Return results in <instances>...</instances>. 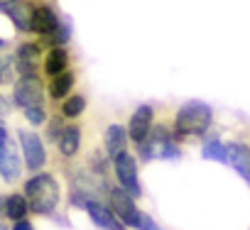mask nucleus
<instances>
[{"instance_id":"f257e3e1","label":"nucleus","mask_w":250,"mask_h":230,"mask_svg":"<svg viewBox=\"0 0 250 230\" xmlns=\"http://www.w3.org/2000/svg\"><path fill=\"white\" fill-rule=\"evenodd\" d=\"M22 193L30 201L32 215L54 218L59 213V206H62V184H59L57 174H52L47 169L30 174L22 181Z\"/></svg>"},{"instance_id":"f03ea898","label":"nucleus","mask_w":250,"mask_h":230,"mask_svg":"<svg viewBox=\"0 0 250 230\" xmlns=\"http://www.w3.org/2000/svg\"><path fill=\"white\" fill-rule=\"evenodd\" d=\"M211 125H213V110L204 100H187L184 105H179V110L172 118L174 137L179 140V145H184L191 137H206Z\"/></svg>"},{"instance_id":"7ed1b4c3","label":"nucleus","mask_w":250,"mask_h":230,"mask_svg":"<svg viewBox=\"0 0 250 230\" xmlns=\"http://www.w3.org/2000/svg\"><path fill=\"white\" fill-rule=\"evenodd\" d=\"M135 154L143 162H152V159H179L182 157V145L174 137L172 120H167V118L155 120L147 140L140 147H135Z\"/></svg>"},{"instance_id":"20e7f679","label":"nucleus","mask_w":250,"mask_h":230,"mask_svg":"<svg viewBox=\"0 0 250 230\" xmlns=\"http://www.w3.org/2000/svg\"><path fill=\"white\" fill-rule=\"evenodd\" d=\"M25 176V162L20 154V145L15 142L10 128L0 120V179L15 186Z\"/></svg>"},{"instance_id":"39448f33","label":"nucleus","mask_w":250,"mask_h":230,"mask_svg":"<svg viewBox=\"0 0 250 230\" xmlns=\"http://www.w3.org/2000/svg\"><path fill=\"white\" fill-rule=\"evenodd\" d=\"M44 44L40 37H25L13 47V64L18 76H37L42 74V57H44Z\"/></svg>"},{"instance_id":"423d86ee","label":"nucleus","mask_w":250,"mask_h":230,"mask_svg":"<svg viewBox=\"0 0 250 230\" xmlns=\"http://www.w3.org/2000/svg\"><path fill=\"white\" fill-rule=\"evenodd\" d=\"M15 137H18V145H20V154H22V162H25V172H27V174L42 172V169L49 164V154H47L44 140H42L35 130H30V128H18V130H15Z\"/></svg>"},{"instance_id":"0eeeda50","label":"nucleus","mask_w":250,"mask_h":230,"mask_svg":"<svg viewBox=\"0 0 250 230\" xmlns=\"http://www.w3.org/2000/svg\"><path fill=\"white\" fill-rule=\"evenodd\" d=\"M105 203L113 208V213L133 230H140V220H143V211L138 208V198H133L125 189H120L118 184H108L105 193H103Z\"/></svg>"},{"instance_id":"6e6552de","label":"nucleus","mask_w":250,"mask_h":230,"mask_svg":"<svg viewBox=\"0 0 250 230\" xmlns=\"http://www.w3.org/2000/svg\"><path fill=\"white\" fill-rule=\"evenodd\" d=\"M138 154H133L130 150L123 152L113 159V174H115V184L120 189H125L133 198H143V184H140V172H138Z\"/></svg>"},{"instance_id":"1a4fd4ad","label":"nucleus","mask_w":250,"mask_h":230,"mask_svg":"<svg viewBox=\"0 0 250 230\" xmlns=\"http://www.w3.org/2000/svg\"><path fill=\"white\" fill-rule=\"evenodd\" d=\"M13 105L18 110L32 105V103H42L47 100V81L42 74L37 76H18L13 81V91H10Z\"/></svg>"},{"instance_id":"9d476101","label":"nucleus","mask_w":250,"mask_h":230,"mask_svg":"<svg viewBox=\"0 0 250 230\" xmlns=\"http://www.w3.org/2000/svg\"><path fill=\"white\" fill-rule=\"evenodd\" d=\"M54 147H57V152L64 162H76L83 152V125L79 120H66V125L59 133Z\"/></svg>"},{"instance_id":"9b49d317","label":"nucleus","mask_w":250,"mask_h":230,"mask_svg":"<svg viewBox=\"0 0 250 230\" xmlns=\"http://www.w3.org/2000/svg\"><path fill=\"white\" fill-rule=\"evenodd\" d=\"M155 120H157V108L150 105V103H143V105H138V108L133 110V115L128 118V137H130V142H133V150L140 147V145L147 140V135H150Z\"/></svg>"},{"instance_id":"f8f14e48","label":"nucleus","mask_w":250,"mask_h":230,"mask_svg":"<svg viewBox=\"0 0 250 230\" xmlns=\"http://www.w3.org/2000/svg\"><path fill=\"white\" fill-rule=\"evenodd\" d=\"M64 20L49 0H32V37H49Z\"/></svg>"},{"instance_id":"ddd939ff","label":"nucleus","mask_w":250,"mask_h":230,"mask_svg":"<svg viewBox=\"0 0 250 230\" xmlns=\"http://www.w3.org/2000/svg\"><path fill=\"white\" fill-rule=\"evenodd\" d=\"M83 211L88 213V218L93 220V225H96L98 230H130L128 225H125V223L113 213V208L105 203V198H91V201L83 206Z\"/></svg>"},{"instance_id":"4468645a","label":"nucleus","mask_w":250,"mask_h":230,"mask_svg":"<svg viewBox=\"0 0 250 230\" xmlns=\"http://www.w3.org/2000/svg\"><path fill=\"white\" fill-rule=\"evenodd\" d=\"M3 13L13 22L18 35L32 37V0H13L10 5L3 8Z\"/></svg>"},{"instance_id":"2eb2a0df","label":"nucleus","mask_w":250,"mask_h":230,"mask_svg":"<svg viewBox=\"0 0 250 230\" xmlns=\"http://www.w3.org/2000/svg\"><path fill=\"white\" fill-rule=\"evenodd\" d=\"M71 69V52L66 44H57V47H47L44 57H42V76L44 81Z\"/></svg>"},{"instance_id":"dca6fc26","label":"nucleus","mask_w":250,"mask_h":230,"mask_svg":"<svg viewBox=\"0 0 250 230\" xmlns=\"http://www.w3.org/2000/svg\"><path fill=\"white\" fill-rule=\"evenodd\" d=\"M103 152L110 157V162L123 154V152H128L130 147V137H128V128H123L120 123H110L105 130H103V142H101Z\"/></svg>"},{"instance_id":"f3484780","label":"nucleus","mask_w":250,"mask_h":230,"mask_svg":"<svg viewBox=\"0 0 250 230\" xmlns=\"http://www.w3.org/2000/svg\"><path fill=\"white\" fill-rule=\"evenodd\" d=\"M76 81H79V74L74 69H66V71L47 78V100H52L54 105L62 103L66 96H71L76 91Z\"/></svg>"},{"instance_id":"a211bd4d","label":"nucleus","mask_w":250,"mask_h":230,"mask_svg":"<svg viewBox=\"0 0 250 230\" xmlns=\"http://www.w3.org/2000/svg\"><path fill=\"white\" fill-rule=\"evenodd\" d=\"M226 150H228V164L250 184V147L245 142H226Z\"/></svg>"},{"instance_id":"6ab92c4d","label":"nucleus","mask_w":250,"mask_h":230,"mask_svg":"<svg viewBox=\"0 0 250 230\" xmlns=\"http://www.w3.org/2000/svg\"><path fill=\"white\" fill-rule=\"evenodd\" d=\"M32 211H30V201L22 191H10L5 196V208H3V218L8 223H18V220H25L30 218Z\"/></svg>"},{"instance_id":"aec40b11","label":"nucleus","mask_w":250,"mask_h":230,"mask_svg":"<svg viewBox=\"0 0 250 230\" xmlns=\"http://www.w3.org/2000/svg\"><path fill=\"white\" fill-rule=\"evenodd\" d=\"M86 105H88V100H86V93H81V91H74L71 96H66L62 103H57L54 105V110L62 115L64 120H79L81 115L86 113Z\"/></svg>"},{"instance_id":"412c9836","label":"nucleus","mask_w":250,"mask_h":230,"mask_svg":"<svg viewBox=\"0 0 250 230\" xmlns=\"http://www.w3.org/2000/svg\"><path fill=\"white\" fill-rule=\"evenodd\" d=\"M20 113H22V118L27 120V125H32V128H44V123L49 120V115H52L47 100H42V103H32V105L22 108Z\"/></svg>"},{"instance_id":"4be33fe9","label":"nucleus","mask_w":250,"mask_h":230,"mask_svg":"<svg viewBox=\"0 0 250 230\" xmlns=\"http://www.w3.org/2000/svg\"><path fill=\"white\" fill-rule=\"evenodd\" d=\"M201 157L204 159H216L221 164H228V150L226 142H221L218 137H206L201 145Z\"/></svg>"},{"instance_id":"5701e85b","label":"nucleus","mask_w":250,"mask_h":230,"mask_svg":"<svg viewBox=\"0 0 250 230\" xmlns=\"http://www.w3.org/2000/svg\"><path fill=\"white\" fill-rule=\"evenodd\" d=\"M64 125H66V120L62 118V115H59L57 110H52L49 120L44 123V140H47L49 145H54V142H57V137H59V133L64 130Z\"/></svg>"},{"instance_id":"b1692460","label":"nucleus","mask_w":250,"mask_h":230,"mask_svg":"<svg viewBox=\"0 0 250 230\" xmlns=\"http://www.w3.org/2000/svg\"><path fill=\"white\" fill-rule=\"evenodd\" d=\"M18 78L15 74V64H13V54H0V86H13V81Z\"/></svg>"},{"instance_id":"393cba45","label":"nucleus","mask_w":250,"mask_h":230,"mask_svg":"<svg viewBox=\"0 0 250 230\" xmlns=\"http://www.w3.org/2000/svg\"><path fill=\"white\" fill-rule=\"evenodd\" d=\"M69 37H71V30H69V22H62L49 37L42 39L44 47H57V44H69Z\"/></svg>"},{"instance_id":"a878e982","label":"nucleus","mask_w":250,"mask_h":230,"mask_svg":"<svg viewBox=\"0 0 250 230\" xmlns=\"http://www.w3.org/2000/svg\"><path fill=\"white\" fill-rule=\"evenodd\" d=\"M15 110V105H13V98H8V96H3L0 93V120L3 118H8V115Z\"/></svg>"},{"instance_id":"bb28decb","label":"nucleus","mask_w":250,"mask_h":230,"mask_svg":"<svg viewBox=\"0 0 250 230\" xmlns=\"http://www.w3.org/2000/svg\"><path fill=\"white\" fill-rule=\"evenodd\" d=\"M140 230H165L150 213H143V220H140Z\"/></svg>"},{"instance_id":"cd10ccee","label":"nucleus","mask_w":250,"mask_h":230,"mask_svg":"<svg viewBox=\"0 0 250 230\" xmlns=\"http://www.w3.org/2000/svg\"><path fill=\"white\" fill-rule=\"evenodd\" d=\"M10 230H35L32 220L25 218V220H18V223H10Z\"/></svg>"},{"instance_id":"c85d7f7f","label":"nucleus","mask_w":250,"mask_h":230,"mask_svg":"<svg viewBox=\"0 0 250 230\" xmlns=\"http://www.w3.org/2000/svg\"><path fill=\"white\" fill-rule=\"evenodd\" d=\"M3 208H5V196H0V220H5L3 218Z\"/></svg>"},{"instance_id":"c756f323","label":"nucleus","mask_w":250,"mask_h":230,"mask_svg":"<svg viewBox=\"0 0 250 230\" xmlns=\"http://www.w3.org/2000/svg\"><path fill=\"white\" fill-rule=\"evenodd\" d=\"M10 3H13V0H0V10H3L5 5H10Z\"/></svg>"},{"instance_id":"7c9ffc66","label":"nucleus","mask_w":250,"mask_h":230,"mask_svg":"<svg viewBox=\"0 0 250 230\" xmlns=\"http://www.w3.org/2000/svg\"><path fill=\"white\" fill-rule=\"evenodd\" d=\"M0 225H3V220H0Z\"/></svg>"}]
</instances>
